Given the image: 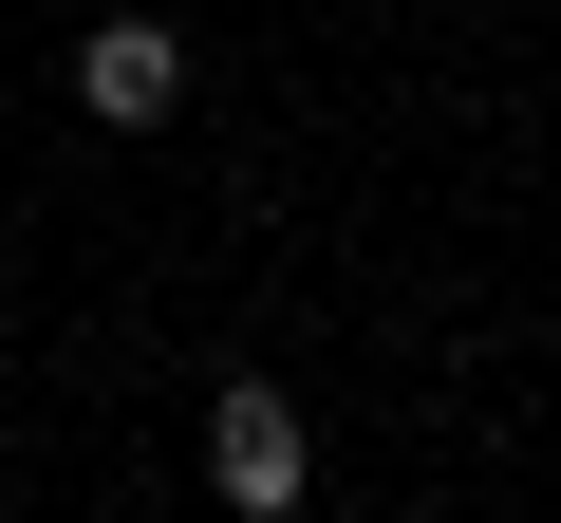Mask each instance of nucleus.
I'll use <instances>...</instances> for the list:
<instances>
[{"instance_id": "1", "label": "nucleus", "mask_w": 561, "mask_h": 523, "mask_svg": "<svg viewBox=\"0 0 561 523\" xmlns=\"http://www.w3.org/2000/svg\"><path fill=\"white\" fill-rule=\"evenodd\" d=\"M206 486H225L243 523H280V504H300V486H319V449H300V393H262V374H243V393L206 411Z\"/></svg>"}, {"instance_id": "2", "label": "nucleus", "mask_w": 561, "mask_h": 523, "mask_svg": "<svg viewBox=\"0 0 561 523\" xmlns=\"http://www.w3.org/2000/svg\"><path fill=\"white\" fill-rule=\"evenodd\" d=\"M76 113H94V131H169V113H187V38H169V20H94V38H76Z\"/></svg>"}]
</instances>
